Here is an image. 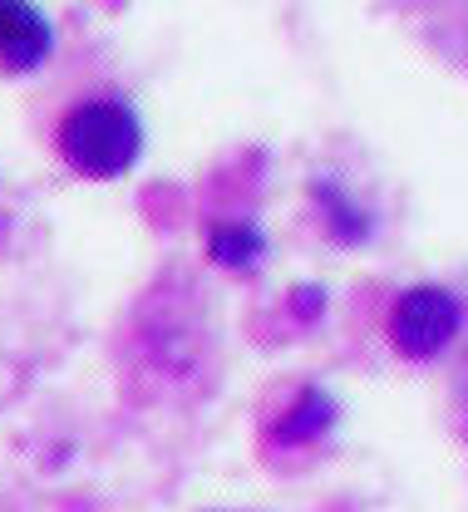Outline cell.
Masks as SVG:
<instances>
[{
	"label": "cell",
	"instance_id": "277c9868",
	"mask_svg": "<svg viewBox=\"0 0 468 512\" xmlns=\"http://www.w3.org/2000/svg\"><path fill=\"white\" fill-rule=\"evenodd\" d=\"M335 424V399L326 389H301L276 424V444H316Z\"/></svg>",
	"mask_w": 468,
	"mask_h": 512
},
{
	"label": "cell",
	"instance_id": "3957f363",
	"mask_svg": "<svg viewBox=\"0 0 468 512\" xmlns=\"http://www.w3.org/2000/svg\"><path fill=\"white\" fill-rule=\"evenodd\" d=\"M50 45H55L50 20L30 0H0V64L35 69L50 55Z\"/></svg>",
	"mask_w": 468,
	"mask_h": 512
},
{
	"label": "cell",
	"instance_id": "7a4b0ae2",
	"mask_svg": "<svg viewBox=\"0 0 468 512\" xmlns=\"http://www.w3.org/2000/svg\"><path fill=\"white\" fill-rule=\"evenodd\" d=\"M459 296L444 286H409L390 311V340L404 360H434L459 335Z\"/></svg>",
	"mask_w": 468,
	"mask_h": 512
},
{
	"label": "cell",
	"instance_id": "5b68a950",
	"mask_svg": "<svg viewBox=\"0 0 468 512\" xmlns=\"http://www.w3.org/2000/svg\"><path fill=\"white\" fill-rule=\"evenodd\" d=\"M207 256H212L217 266H227V271H252V266H262V256H267V237H262V227H252V222H217V227L207 232Z\"/></svg>",
	"mask_w": 468,
	"mask_h": 512
},
{
	"label": "cell",
	"instance_id": "6da1fadb",
	"mask_svg": "<svg viewBox=\"0 0 468 512\" xmlns=\"http://www.w3.org/2000/svg\"><path fill=\"white\" fill-rule=\"evenodd\" d=\"M60 153L79 178H94V183L124 178L143 153V124H138L134 104L114 94L74 104L60 124Z\"/></svg>",
	"mask_w": 468,
	"mask_h": 512
}]
</instances>
